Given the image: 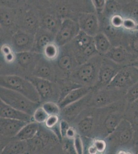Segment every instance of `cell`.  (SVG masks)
I'll use <instances>...</instances> for the list:
<instances>
[{
    "instance_id": "29",
    "label": "cell",
    "mask_w": 138,
    "mask_h": 154,
    "mask_svg": "<svg viewBox=\"0 0 138 154\" xmlns=\"http://www.w3.org/2000/svg\"><path fill=\"white\" fill-rule=\"evenodd\" d=\"M122 14L124 17L132 18L138 22V2L133 1L123 6Z\"/></svg>"
},
{
    "instance_id": "8",
    "label": "cell",
    "mask_w": 138,
    "mask_h": 154,
    "mask_svg": "<svg viewBox=\"0 0 138 154\" xmlns=\"http://www.w3.org/2000/svg\"><path fill=\"white\" fill-rule=\"evenodd\" d=\"M34 40L35 35L24 30H19L12 35V48L16 53L32 51Z\"/></svg>"
},
{
    "instance_id": "47",
    "label": "cell",
    "mask_w": 138,
    "mask_h": 154,
    "mask_svg": "<svg viewBox=\"0 0 138 154\" xmlns=\"http://www.w3.org/2000/svg\"><path fill=\"white\" fill-rule=\"evenodd\" d=\"M133 148H134L133 152H134L136 154H138V146H134Z\"/></svg>"
},
{
    "instance_id": "5",
    "label": "cell",
    "mask_w": 138,
    "mask_h": 154,
    "mask_svg": "<svg viewBox=\"0 0 138 154\" xmlns=\"http://www.w3.org/2000/svg\"><path fill=\"white\" fill-rule=\"evenodd\" d=\"M81 31L78 21L65 18L55 35L54 42L60 47L69 44Z\"/></svg>"
},
{
    "instance_id": "22",
    "label": "cell",
    "mask_w": 138,
    "mask_h": 154,
    "mask_svg": "<svg viewBox=\"0 0 138 154\" xmlns=\"http://www.w3.org/2000/svg\"><path fill=\"white\" fill-rule=\"evenodd\" d=\"M62 21L57 17L51 14H45L40 20V27L56 35L61 25Z\"/></svg>"
},
{
    "instance_id": "40",
    "label": "cell",
    "mask_w": 138,
    "mask_h": 154,
    "mask_svg": "<svg viewBox=\"0 0 138 154\" xmlns=\"http://www.w3.org/2000/svg\"><path fill=\"white\" fill-rule=\"evenodd\" d=\"M70 126L66 120L62 119L60 121V131L61 137L63 138L66 137V131L68 130L69 128H70Z\"/></svg>"
},
{
    "instance_id": "37",
    "label": "cell",
    "mask_w": 138,
    "mask_h": 154,
    "mask_svg": "<svg viewBox=\"0 0 138 154\" xmlns=\"http://www.w3.org/2000/svg\"><path fill=\"white\" fill-rule=\"evenodd\" d=\"M73 143L76 154H84V143L82 142V139L81 136L78 134L73 139Z\"/></svg>"
},
{
    "instance_id": "45",
    "label": "cell",
    "mask_w": 138,
    "mask_h": 154,
    "mask_svg": "<svg viewBox=\"0 0 138 154\" xmlns=\"http://www.w3.org/2000/svg\"><path fill=\"white\" fill-rule=\"evenodd\" d=\"M130 65H133V66L138 69V58L136 59Z\"/></svg>"
},
{
    "instance_id": "33",
    "label": "cell",
    "mask_w": 138,
    "mask_h": 154,
    "mask_svg": "<svg viewBox=\"0 0 138 154\" xmlns=\"http://www.w3.org/2000/svg\"><path fill=\"white\" fill-rule=\"evenodd\" d=\"M122 29L127 32L137 31L138 30V22L132 18L124 17Z\"/></svg>"
},
{
    "instance_id": "12",
    "label": "cell",
    "mask_w": 138,
    "mask_h": 154,
    "mask_svg": "<svg viewBox=\"0 0 138 154\" xmlns=\"http://www.w3.org/2000/svg\"><path fill=\"white\" fill-rule=\"evenodd\" d=\"M27 79L34 85L40 96L41 101L52 98L54 93V85L51 81L34 75L27 77Z\"/></svg>"
},
{
    "instance_id": "24",
    "label": "cell",
    "mask_w": 138,
    "mask_h": 154,
    "mask_svg": "<svg viewBox=\"0 0 138 154\" xmlns=\"http://www.w3.org/2000/svg\"><path fill=\"white\" fill-rule=\"evenodd\" d=\"M124 119L129 121L135 131L138 130V103H127L124 112Z\"/></svg>"
},
{
    "instance_id": "23",
    "label": "cell",
    "mask_w": 138,
    "mask_h": 154,
    "mask_svg": "<svg viewBox=\"0 0 138 154\" xmlns=\"http://www.w3.org/2000/svg\"><path fill=\"white\" fill-rule=\"evenodd\" d=\"M93 39L98 54L105 55L112 47L108 37L104 32H99L93 37Z\"/></svg>"
},
{
    "instance_id": "2",
    "label": "cell",
    "mask_w": 138,
    "mask_h": 154,
    "mask_svg": "<svg viewBox=\"0 0 138 154\" xmlns=\"http://www.w3.org/2000/svg\"><path fill=\"white\" fill-rule=\"evenodd\" d=\"M1 100L18 110L33 116L40 103L33 101L26 97L11 89L1 86Z\"/></svg>"
},
{
    "instance_id": "14",
    "label": "cell",
    "mask_w": 138,
    "mask_h": 154,
    "mask_svg": "<svg viewBox=\"0 0 138 154\" xmlns=\"http://www.w3.org/2000/svg\"><path fill=\"white\" fill-rule=\"evenodd\" d=\"M91 91L90 86H80L69 91L59 102L60 107L64 109L69 105L81 100Z\"/></svg>"
},
{
    "instance_id": "10",
    "label": "cell",
    "mask_w": 138,
    "mask_h": 154,
    "mask_svg": "<svg viewBox=\"0 0 138 154\" xmlns=\"http://www.w3.org/2000/svg\"><path fill=\"white\" fill-rule=\"evenodd\" d=\"M106 58L122 66L130 65L135 59L123 46H114L105 54Z\"/></svg>"
},
{
    "instance_id": "34",
    "label": "cell",
    "mask_w": 138,
    "mask_h": 154,
    "mask_svg": "<svg viewBox=\"0 0 138 154\" xmlns=\"http://www.w3.org/2000/svg\"><path fill=\"white\" fill-rule=\"evenodd\" d=\"M49 116L42 106H39L35 110L32 117L34 121L41 124L45 122Z\"/></svg>"
},
{
    "instance_id": "35",
    "label": "cell",
    "mask_w": 138,
    "mask_h": 154,
    "mask_svg": "<svg viewBox=\"0 0 138 154\" xmlns=\"http://www.w3.org/2000/svg\"><path fill=\"white\" fill-rule=\"evenodd\" d=\"M124 17L122 14H117L109 19V23L111 27L115 29L122 28Z\"/></svg>"
},
{
    "instance_id": "44",
    "label": "cell",
    "mask_w": 138,
    "mask_h": 154,
    "mask_svg": "<svg viewBox=\"0 0 138 154\" xmlns=\"http://www.w3.org/2000/svg\"><path fill=\"white\" fill-rule=\"evenodd\" d=\"M117 1H118L120 3H121L123 6H124L126 4L130 3V2L133 1V0H117Z\"/></svg>"
},
{
    "instance_id": "42",
    "label": "cell",
    "mask_w": 138,
    "mask_h": 154,
    "mask_svg": "<svg viewBox=\"0 0 138 154\" xmlns=\"http://www.w3.org/2000/svg\"><path fill=\"white\" fill-rule=\"evenodd\" d=\"M14 52V50L8 45H4L1 48V53L3 57Z\"/></svg>"
},
{
    "instance_id": "20",
    "label": "cell",
    "mask_w": 138,
    "mask_h": 154,
    "mask_svg": "<svg viewBox=\"0 0 138 154\" xmlns=\"http://www.w3.org/2000/svg\"><path fill=\"white\" fill-rule=\"evenodd\" d=\"M48 60L42 57L39 60L34 68L33 75L50 80L52 75V69Z\"/></svg>"
},
{
    "instance_id": "18",
    "label": "cell",
    "mask_w": 138,
    "mask_h": 154,
    "mask_svg": "<svg viewBox=\"0 0 138 154\" xmlns=\"http://www.w3.org/2000/svg\"><path fill=\"white\" fill-rule=\"evenodd\" d=\"M41 58V54L36 53L33 51H26L16 53V61L18 64L24 68H27L34 62H37Z\"/></svg>"
},
{
    "instance_id": "11",
    "label": "cell",
    "mask_w": 138,
    "mask_h": 154,
    "mask_svg": "<svg viewBox=\"0 0 138 154\" xmlns=\"http://www.w3.org/2000/svg\"><path fill=\"white\" fill-rule=\"evenodd\" d=\"M0 119L1 135L8 138H14L21 129L28 123L4 118H1Z\"/></svg>"
},
{
    "instance_id": "1",
    "label": "cell",
    "mask_w": 138,
    "mask_h": 154,
    "mask_svg": "<svg viewBox=\"0 0 138 154\" xmlns=\"http://www.w3.org/2000/svg\"><path fill=\"white\" fill-rule=\"evenodd\" d=\"M0 85L17 91L33 101L39 103L41 101L34 85L27 78L17 75H1Z\"/></svg>"
},
{
    "instance_id": "25",
    "label": "cell",
    "mask_w": 138,
    "mask_h": 154,
    "mask_svg": "<svg viewBox=\"0 0 138 154\" xmlns=\"http://www.w3.org/2000/svg\"><path fill=\"white\" fill-rule=\"evenodd\" d=\"M123 6L117 0H107L103 13L107 18L110 19L117 14H122Z\"/></svg>"
},
{
    "instance_id": "48",
    "label": "cell",
    "mask_w": 138,
    "mask_h": 154,
    "mask_svg": "<svg viewBox=\"0 0 138 154\" xmlns=\"http://www.w3.org/2000/svg\"><path fill=\"white\" fill-rule=\"evenodd\" d=\"M83 1H84V0H83ZM84 1H87V2H89V1L91 2V0H84ZM91 3H92V2H91Z\"/></svg>"
},
{
    "instance_id": "49",
    "label": "cell",
    "mask_w": 138,
    "mask_h": 154,
    "mask_svg": "<svg viewBox=\"0 0 138 154\" xmlns=\"http://www.w3.org/2000/svg\"><path fill=\"white\" fill-rule=\"evenodd\" d=\"M135 102H136V103H138V100H136V101H135Z\"/></svg>"
},
{
    "instance_id": "46",
    "label": "cell",
    "mask_w": 138,
    "mask_h": 154,
    "mask_svg": "<svg viewBox=\"0 0 138 154\" xmlns=\"http://www.w3.org/2000/svg\"><path fill=\"white\" fill-rule=\"evenodd\" d=\"M26 2H28L29 3L34 4H36L38 3L39 2H40L41 0H24Z\"/></svg>"
},
{
    "instance_id": "38",
    "label": "cell",
    "mask_w": 138,
    "mask_h": 154,
    "mask_svg": "<svg viewBox=\"0 0 138 154\" xmlns=\"http://www.w3.org/2000/svg\"><path fill=\"white\" fill-rule=\"evenodd\" d=\"M92 144L96 149L98 153H102L105 152L107 148V143L105 140L96 139L93 140Z\"/></svg>"
},
{
    "instance_id": "17",
    "label": "cell",
    "mask_w": 138,
    "mask_h": 154,
    "mask_svg": "<svg viewBox=\"0 0 138 154\" xmlns=\"http://www.w3.org/2000/svg\"><path fill=\"white\" fill-rule=\"evenodd\" d=\"M121 42L123 46L133 56L135 59L138 58V30L128 32L123 37Z\"/></svg>"
},
{
    "instance_id": "30",
    "label": "cell",
    "mask_w": 138,
    "mask_h": 154,
    "mask_svg": "<svg viewBox=\"0 0 138 154\" xmlns=\"http://www.w3.org/2000/svg\"><path fill=\"white\" fill-rule=\"evenodd\" d=\"M94 119L92 117H87L82 119L78 125L79 131L82 134L88 135L93 128Z\"/></svg>"
},
{
    "instance_id": "28",
    "label": "cell",
    "mask_w": 138,
    "mask_h": 154,
    "mask_svg": "<svg viewBox=\"0 0 138 154\" xmlns=\"http://www.w3.org/2000/svg\"><path fill=\"white\" fill-rule=\"evenodd\" d=\"M60 53V47L54 42H51L44 48L42 55L49 61L56 60Z\"/></svg>"
},
{
    "instance_id": "19",
    "label": "cell",
    "mask_w": 138,
    "mask_h": 154,
    "mask_svg": "<svg viewBox=\"0 0 138 154\" xmlns=\"http://www.w3.org/2000/svg\"><path fill=\"white\" fill-rule=\"evenodd\" d=\"M40 123L32 121L28 122L23 127L14 138L16 140L27 141L33 138L38 133Z\"/></svg>"
},
{
    "instance_id": "41",
    "label": "cell",
    "mask_w": 138,
    "mask_h": 154,
    "mask_svg": "<svg viewBox=\"0 0 138 154\" xmlns=\"http://www.w3.org/2000/svg\"><path fill=\"white\" fill-rule=\"evenodd\" d=\"M77 135V134L75 128L73 127L70 126V128H69L68 130L66 131L65 138L70 139H74Z\"/></svg>"
},
{
    "instance_id": "6",
    "label": "cell",
    "mask_w": 138,
    "mask_h": 154,
    "mask_svg": "<svg viewBox=\"0 0 138 154\" xmlns=\"http://www.w3.org/2000/svg\"><path fill=\"white\" fill-rule=\"evenodd\" d=\"M134 134L135 131L130 123L124 118L114 132L108 137L109 141L115 145L125 147L131 144L133 145Z\"/></svg>"
},
{
    "instance_id": "7",
    "label": "cell",
    "mask_w": 138,
    "mask_h": 154,
    "mask_svg": "<svg viewBox=\"0 0 138 154\" xmlns=\"http://www.w3.org/2000/svg\"><path fill=\"white\" fill-rule=\"evenodd\" d=\"M124 67L105 58L103 60L98 76V88H107L119 70Z\"/></svg>"
},
{
    "instance_id": "16",
    "label": "cell",
    "mask_w": 138,
    "mask_h": 154,
    "mask_svg": "<svg viewBox=\"0 0 138 154\" xmlns=\"http://www.w3.org/2000/svg\"><path fill=\"white\" fill-rule=\"evenodd\" d=\"M71 42L75 58H81L84 51L94 42V39L93 37L88 35L81 30Z\"/></svg>"
},
{
    "instance_id": "31",
    "label": "cell",
    "mask_w": 138,
    "mask_h": 154,
    "mask_svg": "<svg viewBox=\"0 0 138 154\" xmlns=\"http://www.w3.org/2000/svg\"><path fill=\"white\" fill-rule=\"evenodd\" d=\"M128 103L135 102L138 99V81L129 88L124 97Z\"/></svg>"
},
{
    "instance_id": "50",
    "label": "cell",
    "mask_w": 138,
    "mask_h": 154,
    "mask_svg": "<svg viewBox=\"0 0 138 154\" xmlns=\"http://www.w3.org/2000/svg\"><path fill=\"white\" fill-rule=\"evenodd\" d=\"M133 1H136V2H138V0H133Z\"/></svg>"
},
{
    "instance_id": "36",
    "label": "cell",
    "mask_w": 138,
    "mask_h": 154,
    "mask_svg": "<svg viewBox=\"0 0 138 154\" xmlns=\"http://www.w3.org/2000/svg\"><path fill=\"white\" fill-rule=\"evenodd\" d=\"M14 22V17L7 10L1 11V23L5 26H10Z\"/></svg>"
},
{
    "instance_id": "13",
    "label": "cell",
    "mask_w": 138,
    "mask_h": 154,
    "mask_svg": "<svg viewBox=\"0 0 138 154\" xmlns=\"http://www.w3.org/2000/svg\"><path fill=\"white\" fill-rule=\"evenodd\" d=\"M0 117L4 118L19 120L27 122L34 121L32 116L14 108L2 100L0 102Z\"/></svg>"
},
{
    "instance_id": "26",
    "label": "cell",
    "mask_w": 138,
    "mask_h": 154,
    "mask_svg": "<svg viewBox=\"0 0 138 154\" xmlns=\"http://www.w3.org/2000/svg\"><path fill=\"white\" fill-rule=\"evenodd\" d=\"M57 63L58 67L63 71H69L72 68L73 64V54L64 51L60 52L59 56L57 59Z\"/></svg>"
},
{
    "instance_id": "3",
    "label": "cell",
    "mask_w": 138,
    "mask_h": 154,
    "mask_svg": "<svg viewBox=\"0 0 138 154\" xmlns=\"http://www.w3.org/2000/svg\"><path fill=\"white\" fill-rule=\"evenodd\" d=\"M92 57V61L88 60L80 65L75 70L73 76L74 79L85 84H90L98 81V76L103 60Z\"/></svg>"
},
{
    "instance_id": "39",
    "label": "cell",
    "mask_w": 138,
    "mask_h": 154,
    "mask_svg": "<svg viewBox=\"0 0 138 154\" xmlns=\"http://www.w3.org/2000/svg\"><path fill=\"white\" fill-rule=\"evenodd\" d=\"M107 0H91L92 4L95 11L98 14L103 12Z\"/></svg>"
},
{
    "instance_id": "9",
    "label": "cell",
    "mask_w": 138,
    "mask_h": 154,
    "mask_svg": "<svg viewBox=\"0 0 138 154\" xmlns=\"http://www.w3.org/2000/svg\"><path fill=\"white\" fill-rule=\"evenodd\" d=\"M81 30L88 35L95 37L99 32L100 24L98 16L95 12H82L78 20Z\"/></svg>"
},
{
    "instance_id": "21",
    "label": "cell",
    "mask_w": 138,
    "mask_h": 154,
    "mask_svg": "<svg viewBox=\"0 0 138 154\" xmlns=\"http://www.w3.org/2000/svg\"><path fill=\"white\" fill-rule=\"evenodd\" d=\"M23 26L24 30L35 35L39 28L40 27V20L31 11L25 12L23 18Z\"/></svg>"
},
{
    "instance_id": "15",
    "label": "cell",
    "mask_w": 138,
    "mask_h": 154,
    "mask_svg": "<svg viewBox=\"0 0 138 154\" xmlns=\"http://www.w3.org/2000/svg\"><path fill=\"white\" fill-rule=\"evenodd\" d=\"M55 35L52 32L40 27L35 34V40L32 51L42 54L44 48L55 41Z\"/></svg>"
},
{
    "instance_id": "32",
    "label": "cell",
    "mask_w": 138,
    "mask_h": 154,
    "mask_svg": "<svg viewBox=\"0 0 138 154\" xmlns=\"http://www.w3.org/2000/svg\"><path fill=\"white\" fill-rule=\"evenodd\" d=\"M42 107L49 115H59L60 109L59 104L54 102L47 101L42 104Z\"/></svg>"
},
{
    "instance_id": "4",
    "label": "cell",
    "mask_w": 138,
    "mask_h": 154,
    "mask_svg": "<svg viewBox=\"0 0 138 154\" xmlns=\"http://www.w3.org/2000/svg\"><path fill=\"white\" fill-rule=\"evenodd\" d=\"M138 81V69L128 65L120 70L107 88L127 91Z\"/></svg>"
},
{
    "instance_id": "27",
    "label": "cell",
    "mask_w": 138,
    "mask_h": 154,
    "mask_svg": "<svg viewBox=\"0 0 138 154\" xmlns=\"http://www.w3.org/2000/svg\"><path fill=\"white\" fill-rule=\"evenodd\" d=\"M26 141L17 140V141L12 142L5 147L2 151L3 154H20L24 152L25 149H28L27 143Z\"/></svg>"
},
{
    "instance_id": "43",
    "label": "cell",
    "mask_w": 138,
    "mask_h": 154,
    "mask_svg": "<svg viewBox=\"0 0 138 154\" xmlns=\"http://www.w3.org/2000/svg\"><path fill=\"white\" fill-rule=\"evenodd\" d=\"M133 145L134 146H138V130L135 131L133 137Z\"/></svg>"
}]
</instances>
